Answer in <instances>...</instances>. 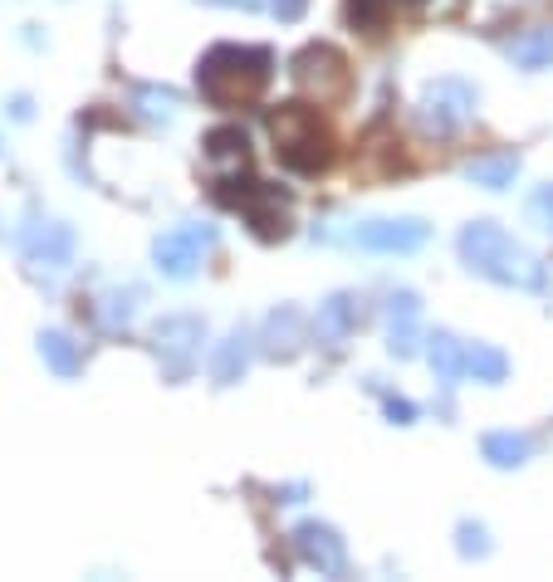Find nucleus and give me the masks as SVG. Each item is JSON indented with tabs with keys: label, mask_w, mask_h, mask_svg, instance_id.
<instances>
[{
	"label": "nucleus",
	"mask_w": 553,
	"mask_h": 582,
	"mask_svg": "<svg viewBox=\"0 0 553 582\" xmlns=\"http://www.w3.org/2000/svg\"><path fill=\"white\" fill-rule=\"evenodd\" d=\"M275 79V55L265 45H216L196 65V83L216 108L255 103Z\"/></svg>",
	"instance_id": "obj_2"
},
{
	"label": "nucleus",
	"mask_w": 553,
	"mask_h": 582,
	"mask_svg": "<svg viewBox=\"0 0 553 582\" xmlns=\"http://www.w3.org/2000/svg\"><path fill=\"white\" fill-rule=\"evenodd\" d=\"M456 250H461V265L490 284H505V289H524V294L549 289L544 259H539L530 245L514 240L505 226H495V220H471V226H461Z\"/></svg>",
	"instance_id": "obj_1"
},
{
	"label": "nucleus",
	"mask_w": 553,
	"mask_h": 582,
	"mask_svg": "<svg viewBox=\"0 0 553 582\" xmlns=\"http://www.w3.org/2000/svg\"><path fill=\"white\" fill-rule=\"evenodd\" d=\"M211 245H216V226H177L152 240V259L167 279H191Z\"/></svg>",
	"instance_id": "obj_9"
},
{
	"label": "nucleus",
	"mask_w": 553,
	"mask_h": 582,
	"mask_svg": "<svg viewBox=\"0 0 553 582\" xmlns=\"http://www.w3.org/2000/svg\"><path fill=\"white\" fill-rule=\"evenodd\" d=\"M201 338H206V324L196 314H167L152 324V353H157V363H162V377L171 387L191 377Z\"/></svg>",
	"instance_id": "obj_7"
},
{
	"label": "nucleus",
	"mask_w": 553,
	"mask_h": 582,
	"mask_svg": "<svg viewBox=\"0 0 553 582\" xmlns=\"http://www.w3.org/2000/svg\"><path fill=\"white\" fill-rule=\"evenodd\" d=\"M138 304H142V289H132V284H128V289H113L103 299V328L108 333H122L132 318H138Z\"/></svg>",
	"instance_id": "obj_24"
},
{
	"label": "nucleus",
	"mask_w": 553,
	"mask_h": 582,
	"mask_svg": "<svg viewBox=\"0 0 553 582\" xmlns=\"http://www.w3.org/2000/svg\"><path fill=\"white\" fill-rule=\"evenodd\" d=\"M206 6H226V10H260V0H206Z\"/></svg>",
	"instance_id": "obj_30"
},
{
	"label": "nucleus",
	"mask_w": 553,
	"mask_h": 582,
	"mask_svg": "<svg viewBox=\"0 0 553 582\" xmlns=\"http://www.w3.org/2000/svg\"><path fill=\"white\" fill-rule=\"evenodd\" d=\"M422 299L412 289L387 294V353L392 357H416L422 353Z\"/></svg>",
	"instance_id": "obj_12"
},
{
	"label": "nucleus",
	"mask_w": 553,
	"mask_h": 582,
	"mask_svg": "<svg viewBox=\"0 0 553 582\" xmlns=\"http://www.w3.org/2000/svg\"><path fill=\"white\" fill-rule=\"evenodd\" d=\"M250 353H255V338L245 328L236 333H226V338L216 343V353H211V377H216V387H236V382L250 373Z\"/></svg>",
	"instance_id": "obj_15"
},
{
	"label": "nucleus",
	"mask_w": 553,
	"mask_h": 582,
	"mask_svg": "<svg viewBox=\"0 0 553 582\" xmlns=\"http://www.w3.org/2000/svg\"><path fill=\"white\" fill-rule=\"evenodd\" d=\"M426 357H432V373H436V382L446 392L465 377V343L456 338V333H446V328L426 333Z\"/></svg>",
	"instance_id": "obj_16"
},
{
	"label": "nucleus",
	"mask_w": 553,
	"mask_h": 582,
	"mask_svg": "<svg viewBox=\"0 0 553 582\" xmlns=\"http://www.w3.org/2000/svg\"><path fill=\"white\" fill-rule=\"evenodd\" d=\"M40 357L49 363V373L65 377V382H73V377L83 373V353H79V343H73L69 333H59V328H45V333H40Z\"/></svg>",
	"instance_id": "obj_20"
},
{
	"label": "nucleus",
	"mask_w": 553,
	"mask_h": 582,
	"mask_svg": "<svg viewBox=\"0 0 553 582\" xmlns=\"http://www.w3.org/2000/svg\"><path fill=\"white\" fill-rule=\"evenodd\" d=\"M269 138H275V157L299 177H318L334 167V132L309 103H279L269 114Z\"/></svg>",
	"instance_id": "obj_3"
},
{
	"label": "nucleus",
	"mask_w": 553,
	"mask_h": 582,
	"mask_svg": "<svg viewBox=\"0 0 553 582\" xmlns=\"http://www.w3.org/2000/svg\"><path fill=\"white\" fill-rule=\"evenodd\" d=\"M260 343H265V353L275 357V363H289V357H299V348H304V314H299V308H289V304H279L275 314L265 318Z\"/></svg>",
	"instance_id": "obj_14"
},
{
	"label": "nucleus",
	"mask_w": 553,
	"mask_h": 582,
	"mask_svg": "<svg viewBox=\"0 0 553 582\" xmlns=\"http://www.w3.org/2000/svg\"><path fill=\"white\" fill-rule=\"evenodd\" d=\"M304 6H309V0H275V16H279V20H299Z\"/></svg>",
	"instance_id": "obj_29"
},
{
	"label": "nucleus",
	"mask_w": 553,
	"mask_h": 582,
	"mask_svg": "<svg viewBox=\"0 0 553 582\" xmlns=\"http://www.w3.org/2000/svg\"><path fill=\"white\" fill-rule=\"evenodd\" d=\"M211 196L220 206L240 210L250 235H255V240H265V245H279L289 235V226H294L289 196L279 187H265V181H255V177H216Z\"/></svg>",
	"instance_id": "obj_5"
},
{
	"label": "nucleus",
	"mask_w": 553,
	"mask_h": 582,
	"mask_svg": "<svg viewBox=\"0 0 553 582\" xmlns=\"http://www.w3.org/2000/svg\"><path fill=\"white\" fill-rule=\"evenodd\" d=\"M481 455L495 470H520V465L534 461V441L524 436V431H485Z\"/></svg>",
	"instance_id": "obj_17"
},
{
	"label": "nucleus",
	"mask_w": 553,
	"mask_h": 582,
	"mask_svg": "<svg viewBox=\"0 0 553 582\" xmlns=\"http://www.w3.org/2000/svg\"><path fill=\"white\" fill-rule=\"evenodd\" d=\"M348 20L363 24V30H377V24H383V16L373 10V0H348Z\"/></svg>",
	"instance_id": "obj_28"
},
{
	"label": "nucleus",
	"mask_w": 553,
	"mask_h": 582,
	"mask_svg": "<svg viewBox=\"0 0 553 582\" xmlns=\"http://www.w3.org/2000/svg\"><path fill=\"white\" fill-rule=\"evenodd\" d=\"M416 118H422L426 132L436 138H451L465 122L475 118V83L461 79V73H446V79H432L422 89V103H416Z\"/></svg>",
	"instance_id": "obj_6"
},
{
	"label": "nucleus",
	"mask_w": 553,
	"mask_h": 582,
	"mask_svg": "<svg viewBox=\"0 0 553 582\" xmlns=\"http://www.w3.org/2000/svg\"><path fill=\"white\" fill-rule=\"evenodd\" d=\"M524 216H530L534 230H549V235H553V181H544V187L530 191V201H524Z\"/></svg>",
	"instance_id": "obj_26"
},
{
	"label": "nucleus",
	"mask_w": 553,
	"mask_h": 582,
	"mask_svg": "<svg viewBox=\"0 0 553 582\" xmlns=\"http://www.w3.org/2000/svg\"><path fill=\"white\" fill-rule=\"evenodd\" d=\"M289 73L304 93L318 98V103H338V98L353 89V69H348V59H343V49H334V45H304L299 55H294Z\"/></svg>",
	"instance_id": "obj_8"
},
{
	"label": "nucleus",
	"mask_w": 553,
	"mask_h": 582,
	"mask_svg": "<svg viewBox=\"0 0 553 582\" xmlns=\"http://www.w3.org/2000/svg\"><path fill=\"white\" fill-rule=\"evenodd\" d=\"M245 132L240 128H211L206 132V157H211V162H250V152H245Z\"/></svg>",
	"instance_id": "obj_23"
},
{
	"label": "nucleus",
	"mask_w": 553,
	"mask_h": 582,
	"mask_svg": "<svg viewBox=\"0 0 553 582\" xmlns=\"http://www.w3.org/2000/svg\"><path fill=\"white\" fill-rule=\"evenodd\" d=\"M456 553L461 559H471V563L490 559V529L481 524V519H461L456 524Z\"/></svg>",
	"instance_id": "obj_25"
},
{
	"label": "nucleus",
	"mask_w": 553,
	"mask_h": 582,
	"mask_svg": "<svg viewBox=\"0 0 553 582\" xmlns=\"http://www.w3.org/2000/svg\"><path fill=\"white\" fill-rule=\"evenodd\" d=\"M465 377L485 382V387H500L510 377V357L495 348V343H471L465 348Z\"/></svg>",
	"instance_id": "obj_21"
},
{
	"label": "nucleus",
	"mask_w": 553,
	"mask_h": 582,
	"mask_svg": "<svg viewBox=\"0 0 553 582\" xmlns=\"http://www.w3.org/2000/svg\"><path fill=\"white\" fill-rule=\"evenodd\" d=\"M514 177H520V152H485L475 162H465V181H475L485 191H505L514 187Z\"/></svg>",
	"instance_id": "obj_19"
},
{
	"label": "nucleus",
	"mask_w": 553,
	"mask_h": 582,
	"mask_svg": "<svg viewBox=\"0 0 553 582\" xmlns=\"http://www.w3.org/2000/svg\"><path fill=\"white\" fill-rule=\"evenodd\" d=\"M20 250L30 265L49 269V275H59V269H69L73 259V230L65 220H45V216H30L20 226Z\"/></svg>",
	"instance_id": "obj_10"
},
{
	"label": "nucleus",
	"mask_w": 553,
	"mask_h": 582,
	"mask_svg": "<svg viewBox=\"0 0 553 582\" xmlns=\"http://www.w3.org/2000/svg\"><path fill=\"white\" fill-rule=\"evenodd\" d=\"M358 318H363L358 294H328V299L318 304L314 338L324 343V348H343V343L353 338V328H358Z\"/></svg>",
	"instance_id": "obj_13"
},
{
	"label": "nucleus",
	"mask_w": 553,
	"mask_h": 582,
	"mask_svg": "<svg viewBox=\"0 0 553 582\" xmlns=\"http://www.w3.org/2000/svg\"><path fill=\"white\" fill-rule=\"evenodd\" d=\"M505 55L514 59L520 69H553V24H534V30H524V34H514V40L505 45Z\"/></svg>",
	"instance_id": "obj_18"
},
{
	"label": "nucleus",
	"mask_w": 553,
	"mask_h": 582,
	"mask_svg": "<svg viewBox=\"0 0 553 582\" xmlns=\"http://www.w3.org/2000/svg\"><path fill=\"white\" fill-rule=\"evenodd\" d=\"M132 108L147 118V122H171L181 108V93L177 89H157V83H138L132 89Z\"/></svg>",
	"instance_id": "obj_22"
},
{
	"label": "nucleus",
	"mask_w": 553,
	"mask_h": 582,
	"mask_svg": "<svg viewBox=\"0 0 553 582\" xmlns=\"http://www.w3.org/2000/svg\"><path fill=\"white\" fill-rule=\"evenodd\" d=\"M383 412H387L392 426H412V421H416V406L407 402V396H387V402H383Z\"/></svg>",
	"instance_id": "obj_27"
},
{
	"label": "nucleus",
	"mask_w": 553,
	"mask_h": 582,
	"mask_svg": "<svg viewBox=\"0 0 553 582\" xmlns=\"http://www.w3.org/2000/svg\"><path fill=\"white\" fill-rule=\"evenodd\" d=\"M314 240L353 245L367 255H416L432 240V226L422 216H373V220H343V226H314Z\"/></svg>",
	"instance_id": "obj_4"
},
{
	"label": "nucleus",
	"mask_w": 553,
	"mask_h": 582,
	"mask_svg": "<svg viewBox=\"0 0 553 582\" xmlns=\"http://www.w3.org/2000/svg\"><path fill=\"white\" fill-rule=\"evenodd\" d=\"M294 553H299L309 568H318L324 578H348V543L334 524H318V519H304L294 529Z\"/></svg>",
	"instance_id": "obj_11"
}]
</instances>
